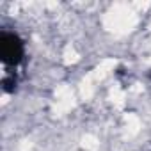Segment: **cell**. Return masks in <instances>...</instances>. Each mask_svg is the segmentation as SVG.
I'll use <instances>...</instances> for the list:
<instances>
[{
  "label": "cell",
  "mask_w": 151,
  "mask_h": 151,
  "mask_svg": "<svg viewBox=\"0 0 151 151\" xmlns=\"http://www.w3.org/2000/svg\"><path fill=\"white\" fill-rule=\"evenodd\" d=\"M0 60L6 68H18L25 60V41L14 30H0Z\"/></svg>",
  "instance_id": "cell-1"
},
{
  "label": "cell",
  "mask_w": 151,
  "mask_h": 151,
  "mask_svg": "<svg viewBox=\"0 0 151 151\" xmlns=\"http://www.w3.org/2000/svg\"><path fill=\"white\" fill-rule=\"evenodd\" d=\"M16 84H18V80H16V75L14 73H7L6 77L2 78V87H4L6 93H14Z\"/></svg>",
  "instance_id": "cell-2"
}]
</instances>
